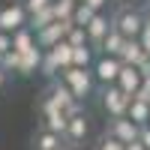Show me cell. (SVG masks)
Returning <instances> with one entry per match:
<instances>
[{"mask_svg": "<svg viewBox=\"0 0 150 150\" xmlns=\"http://www.w3.org/2000/svg\"><path fill=\"white\" fill-rule=\"evenodd\" d=\"M102 111L108 117H123L126 114V108H129V93H123L117 84H102Z\"/></svg>", "mask_w": 150, "mask_h": 150, "instance_id": "cell-4", "label": "cell"}, {"mask_svg": "<svg viewBox=\"0 0 150 150\" xmlns=\"http://www.w3.org/2000/svg\"><path fill=\"white\" fill-rule=\"evenodd\" d=\"M111 27H117L126 39H138L141 30L147 27V18H144V9L141 6H132V3H120L111 12Z\"/></svg>", "mask_w": 150, "mask_h": 150, "instance_id": "cell-1", "label": "cell"}, {"mask_svg": "<svg viewBox=\"0 0 150 150\" xmlns=\"http://www.w3.org/2000/svg\"><path fill=\"white\" fill-rule=\"evenodd\" d=\"M6 75H9V72H6L3 66H0V90H3V87H6Z\"/></svg>", "mask_w": 150, "mask_h": 150, "instance_id": "cell-32", "label": "cell"}, {"mask_svg": "<svg viewBox=\"0 0 150 150\" xmlns=\"http://www.w3.org/2000/svg\"><path fill=\"white\" fill-rule=\"evenodd\" d=\"M126 150H147V147H144L138 138H135V141H129V144H126Z\"/></svg>", "mask_w": 150, "mask_h": 150, "instance_id": "cell-31", "label": "cell"}, {"mask_svg": "<svg viewBox=\"0 0 150 150\" xmlns=\"http://www.w3.org/2000/svg\"><path fill=\"white\" fill-rule=\"evenodd\" d=\"M33 45H36V33H33L30 24H24V27H18L12 33V48H15V51H27Z\"/></svg>", "mask_w": 150, "mask_h": 150, "instance_id": "cell-18", "label": "cell"}, {"mask_svg": "<svg viewBox=\"0 0 150 150\" xmlns=\"http://www.w3.org/2000/svg\"><path fill=\"white\" fill-rule=\"evenodd\" d=\"M63 138H66V144H84L87 138H90V117H87L84 111H78V114H72L66 120Z\"/></svg>", "mask_w": 150, "mask_h": 150, "instance_id": "cell-9", "label": "cell"}, {"mask_svg": "<svg viewBox=\"0 0 150 150\" xmlns=\"http://www.w3.org/2000/svg\"><path fill=\"white\" fill-rule=\"evenodd\" d=\"M72 27V18H63V21H51V24H45V27H39V30H33L36 33V45L39 48H51V45H57L60 39H66V30Z\"/></svg>", "mask_w": 150, "mask_h": 150, "instance_id": "cell-7", "label": "cell"}, {"mask_svg": "<svg viewBox=\"0 0 150 150\" xmlns=\"http://www.w3.org/2000/svg\"><path fill=\"white\" fill-rule=\"evenodd\" d=\"M63 144H66L63 135H57V132L45 129V126H39V129L33 132V138H30V150H57V147H63Z\"/></svg>", "mask_w": 150, "mask_h": 150, "instance_id": "cell-13", "label": "cell"}, {"mask_svg": "<svg viewBox=\"0 0 150 150\" xmlns=\"http://www.w3.org/2000/svg\"><path fill=\"white\" fill-rule=\"evenodd\" d=\"M42 66V48L39 45H33L27 48V51H18V75H33V72H39Z\"/></svg>", "mask_w": 150, "mask_h": 150, "instance_id": "cell-14", "label": "cell"}, {"mask_svg": "<svg viewBox=\"0 0 150 150\" xmlns=\"http://www.w3.org/2000/svg\"><path fill=\"white\" fill-rule=\"evenodd\" d=\"M84 3H90L93 9H105V6H108V0H84Z\"/></svg>", "mask_w": 150, "mask_h": 150, "instance_id": "cell-30", "label": "cell"}, {"mask_svg": "<svg viewBox=\"0 0 150 150\" xmlns=\"http://www.w3.org/2000/svg\"><path fill=\"white\" fill-rule=\"evenodd\" d=\"M138 141H141V144L150 150V123H144V126L138 129Z\"/></svg>", "mask_w": 150, "mask_h": 150, "instance_id": "cell-28", "label": "cell"}, {"mask_svg": "<svg viewBox=\"0 0 150 150\" xmlns=\"http://www.w3.org/2000/svg\"><path fill=\"white\" fill-rule=\"evenodd\" d=\"M138 129L141 126L132 117H126V114H123V117H108V126H105V132L114 135V138H120L123 144H129V141L138 138Z\"/></svg>", "mask_w": 150, "mask_h": 150, "instance_id": "cell-10", "label": "cell"}, {"mask_svg": "<svg viewBox=\"0 0 150 150\" xmlns=\"http://www.w3.org/2000/svg\"><path fill=\"white\" fill-rule=\"evenodd\" d=\"M66 42L69 45H84L87 42V30L81 27V24H72V27L66 30Z\"/></svg>", "mask_w": 150, "mask_h": 150, "instance_id": "cell-25", "label": "cell"}, {"mask_svg": "<svg viewBox=\"0 0 150 150\" xmlns=\"http://www.w3.org/2000/svg\"><path fill=\"white\" fill-rule=\"evenodd\" d=\"M57 150H66V144H63V147H57Z\"/></svg>", "mask_w": 150, "mask_h": 150, "instance_id": "cell-36", "label": "cell"}, {"mask_svg": "<svg viewBox=\"0 0 150 150\" xmlns=\"http://www.w3.org/2000/svg\"><path fill=\"white\" fill-rule=\"evenodd\" d=\"M93 51L96 48L90 42H84V45H72V66H93Z\"/></svg>", "mask_w": 150, "mask_h": 150, "instance_id": "cell-20", "label": "cell"}, {"mask_svg": "<svg viewBox=\"0 0 150 150\" xmlns=\"http://www.w3.org/2000/svg\"><path fill=\"white\" fill-rule=\"evenodd\" d=\"M54 0H24V6H27V12H36V9H42V6H51Z\"/></svg>", "mask_w": 150, "mask_h": 150, "instance_id": "cell-26", "label": "cell"}, {"mask_svg": "<svg viewBox=\"0 0 150 150\" xmlns=\"http://www.w3.org/2000/svg\"><path fill=\"white\" fill-rule=\"evenodd\" d=\"M84 30H87V42H90L93 48H99V45H102V39H105V33L111 30V15H108L105 9H99Z\"/></svg>", "mask_w": 150, "mask_h": 150, "instance_id": "cell-11", "label": "cell"}, {"mask_svg": "<svg viewBox=\"0 0 150 150\" xmlns=\"http://www.w3.org/2000/svg\"><path fill=\"white\" fill-rule=\"evenodd\" d=\"M99 9H93L90 3H84V0H78V3H75V12H72V24H81V27H87V24H90V18L96 15Z\"/></svg>", "mask_w": 150, "mask_h": 150, "instance_id": "cell-21", "label": "cell"}, {"mask_svg": "<svg viewBox=\"0 0 150 150\" xmlns=\"http://www.w3.org/2000/svg\"><path fill=\"white\" fill-rule=\"evenodd\" d=\"M144 57H147V51H144L141 39H126V42H123V48H120V60H123V63L138 66Z\"/></svg>", "mask_w": 150, "mask_h": 150, "instance_id": "cell-15", "label": "cell"}, {"mask_svg": "<svg viewBox=\"0 0 150 150\" xmlns=\"http://www.w3.org/2000/svg\"><path fill=\"white\" fill-rule=\"evenodd\" d=\"M42 96H45L51 105H57L66 117H72V114H78V111H84V108H81V99L66 87V81L60 78V75L48 81V87H45V93H42Z\"/></svg>", "mask_w": 150, "mask_h": 150, "instance_id": "cell-2", "label": "cell"}, {"mask_svg": "<svg viewBox=\"0 0 150 150\" xmlns=\"http://www.w3.org/2000/svg\"><path fill=\"white\" fill-rule=\"evenodd\" d=\"M126 117H132L138 126L150 123V102L141 99V96H132V99H129V108H126Z\"/></svg>", "mask_w": 150, "mask_h": 150, "instance_id": "cell-16", "label": "cell"}, {"mask_svg": "<svg viewBox=\"0 0 150 150\" xmlns=\"http://www.w3.org/2000/svg\"><path fill=\"white\" fill-rule=\"evenodd\" d=\"M96 150H126V144H123L120 138H114V135L102 132V135L96 138Z\"/></svg>", "mask_w": 150, "mask_h": 150, "instance_id": "cell-24", "label": "cell"}, {"mask_svg": "<svg viewBox=\"0 0 150 150\" xmlns=\"http://www.w3.org/2000/svg\"><path fill=\"white\" fill-rule=\"evenodd\" d=\"M12 48V33H6V30H0V54H6Z\"/></svg>", "mask_w": 150, "mask_h": 150, "instance_id": "cell-27", "label": "cell"}, {"mask_svg": "<svg viewBox=\"0 0 150 150\" xmlns=\"http://www.w3.org/2000/svg\"><path fill=\"white\" fill-rule=\"evenodd\" d=\"M144 18H147V27H150V0L144 3Z\"/></svg>", "mask_w": 150, "mask_h": 150, "instance_id": "cell-33", "label": "cell"}, {"mask_svg": "<svg viewBox=\"0 0 150 150\" xmlns=\"http://www.w3.org/2000/svg\"><path fill=\"white\" fill-rule=\"evenodd\" d=\"M54 21V9L51 6H42V9H36V12H30V18H27V24L33 30H39V27H45V24H51Z\"/></svg>", "mask_w": 150, "mask_h": 150, "instance_id": "cell-22", "label": "cell"}, {"mask_svg": "<svg viewBox=\"0 0 150 150\" xmlns=\"http://www.w3.org/2000/svg\"><path fill=\"white\" fill-rule=\"evenodd\" d=\"M27 18H30V12L24 6V0L9 3V6H0V30H6V33H15L18 27H24Z\"/></svg>", "mask_w": 150, "mask_h": 150, "instance_id": "cell-6", "label": "cell"}, {"mask_svg": "<svg viewBox=\"0 0 150 150\" xmlns=\"http://www.w3.org/2000/svg\"><path fill=\"white\" fill-rule=\"evenodd\" d=\"M66 150H87V147H81V144H66Z\"/></svg>", "mask_w": 150, "mask_h": 150, "instance_id": "cell-34", "label": "cell"}, {"mask_svg": "<svg viewBox=\"0 0 150 150\" xmlns=\"http://www.w3.org/2000/svg\"><path fill=\"white\" fill-rule=\"evenodd\" d=\"M48 54H51L54 60H57V66L60 69H66V66H72V45L66 42V39H60L57 45H51V48H45Z\"/></svg>", "mask_w": 150, "mask_h": 150, "instance_id": "cell-19", "label": "cell"}, {"mask_svg": "<svg viewBox=\"0 0 150 150\" xmlns=\"http://www.w3.org/2000/svg\"><path fill=\"white\" fill-rule=\"evenodd\" d=\"M141 81H144V75H141V69L138 66H132V63H123L120 66V75H117V87L123 93H129V96H135L138 93V87H141Z\"/></svg>", "mask_w": 150, "mask_h": 150, "instance_id": "cell-12", "label": "cell"}, {"mask_svg": "<svg viewBox=\"0 0 150 150\" xmlns=\"http://www.w3.org/2000/svg\"><path fill=\"white\" fill-rule=\"evenodd\" d=\"M120 66H123V60L117 54H99L93 60V75H96V84L102 87V84H114L117 81V75H120Z\"/></svg>", "mask_w": 150, "mask_h": 150, "instance_id": "cell-5", "label": "cell"}, {"mask_svg": "<svg viewBox=\"0 0 150 150\" xmlns=\"http://www.w3.org/2000/svg\"><path fill=\"white\" fill-rule=\"evenodd\" d=\"M123 42H126V36H123L117 27H111V30L105 33L102 45H99L96 51H99V54H117V57H120V48H123Z\"/></svg>", "mask_w": 150, "mask_h": 150, "instance_id": "cell-17", "label": "cell"}, {"mask_svg": "<svg viewBox=\"0 0 150 150\" xmlns=\"http://www.w3.org/2000/svg\"><path fill=\"white\" fill-rule=\"evenodd\" d=\"M66 120H69V117H66L57 105H51L45 96L39 99V126L51 129V132H57V135H63V132H66Z\"/></svg>", "mask_w": 150, "mask_h": 150, "instance_id": "cell-8", "label": "cell"}, {"mask_svg": "<svg viewBox=\"0 0 150 150\" xmlns=\"http://www.w3.org/2000/svg\"><path fill=\"white\" fill-rule=\"evenodd\" d=\"M141 3H147V0H141Z\"/></svg>", "mask_w": 150, "mask_h": 150, "instance_id": "cell-37", "label": "cell"}, {"mask_svg": "<svg viewBox=\"0 0 150 150\" xmlns=\"http://www.w3.org/2000/svg\"><path fill=\"white\" fill-rule=\"evenodd\" d=\"M138 39H141L144 51H147V57H150V27H144V30H141V36H138Z\"/></svg>", "mask_w": 150, "mask_h": 150, "instance_id": "cell-29", "label": "cell"}, {"mask_svg": "<svg viewBox=\"0 0 150 150\" xmlns=\"http://www.w3.org/2000/svg\"><path fill=\"white\" fill-rule=\"evenodd\" d=\"M60 78L66 81V87L81 99V102L93 93V87H96V75H93L90 66H66V69H60Z\"/></svg>", "mask_w": 150, "mask_h": 150, "instance_id": "cell-3", "label": "cell"}, {"mask_svg": "<svg viewBox=\"0 0 150 150\" xmlns=\"http://www.w3.org/2000/svg\"><path fill=\"white\" fill-rule=\"evenodd\" d=\"M111 3H114V6H120V3H132V0H111Z\"/></svg>", "mask_w": 150, "mask_h": 150, "instance_id": "cell-35", "label": "cell"}, {"mask_svg": "<svg viewBox=\"0 0 150 150\" xmlns=\"http://www.w3.org/2000/svg\"><path fill=\"white\" fill-rule=\"evenodd\" d=\"M75 3L78 0H54L51 9H54V18L57 21H63V18H72V12H75Z\"/></svg>", "mask_w": 150, "mask_h": 150, "instance_id": "cell-23", "label": "cell"}]
</instances>
